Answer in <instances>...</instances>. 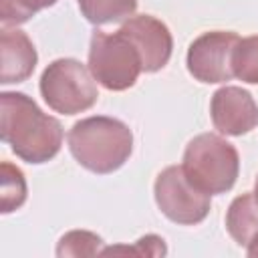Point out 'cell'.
<instances>
[{"mask_svg": "<svg viewBox=\"0 0 258 258\" xmlns=\"http://www.w3.org/2000/svg\"><path fill=\"white\" fill-rule=\"evenodd\" d=\"M0 58H2V71H0V83L12 85L26 81L38 62L36 48L28 34L18 28L4 26L0 34Z\"/></svg>", "mask_w": 258, "mask_h": 258, "instance_id": "30bf717a", "label": "cell"}, {"mask_svg": "<svg viewBox=\"0 0 258 258\" xmlns=\"http://www.w3.org/2000/svg\"><path fill=\"white\" fill-rule=\"evenodd\" d=\"M38 89L44 103L60 115L83 113L99 99L93 73L77 58L52 60L42 71Z\"/></svg>", "mask_w": 258, "mask_h": 258, "instance_id": "277c9868", "label": "cell"}, {"mask_svg": "<svg viewBox=\"0 0 258 258\" xmlns=\"http://www.w3.org/2000/svg\"><path fill=\"white\" fill-rule=\"evenodd\" d=\"M87 67L107 91H127L143 73L137 48L121 30L113 34L105 30L93 32Z\"/></svg>", "mask_w": 258, "mask_h": 258, "instance_id": "5b68a950", "label": "cell"}, {"mask_svg": "<svg viewBox=\"0 0 258 258\" xmlns=\"http://www.w3.org/2000/svg\"><path fill=\"white\" fill-rule=\"evenodd\" d=\"M234 77L248 85H258V34L238 40L232 54Z\"/></svg>", "mask_w": 258, "mask_h": 258, "instance_id": "5bb4252c", "label": "cell"}, {"mask_svg": "<svg viewBox=\"0 0 258 258\" xmlns=\"http://www.w3.org/2000/svg\"><path fill=\"white\" fill-rule=\"evenodd\" d=\"M0 135L12 153L26 163L50 161L62 145V125L46 115L28 95L4 91L0 95Z\"/></svg>", "mask_w": 258, "mask_h": 258, "instance_id": "6da1fadb", "label": "cell"}, {"mask_svg": "<svg viewBox=\"0 0 258 258\" xmlns=\"http://www.w3.org/2000/svg\"><path fill=\"white\" fill-rule=\"evenodd\" d=\"M0 194H2V204H0V212L2 214H10L14 210H18L24 202H26V179L24 173L12 165L10 161H2L0 165Z\"/></svg>", "mask_w": 258, "mask_h": 258, "instance_id": "4fadbf2b", "label": "cell"}, {"mask_svg": "<svg viewBox=\"0 0 258 258\" xmlns=\"http://www.w3.org/2000/svg\"><path fill=\"white\" fill-rule=\"evenodd\" d=\"M246 254H248L250 258H258V236L246 246Z\"/></svg>", "mask_w": 258, "mask_h": 258, "instance_id": "ac0fdd59", "label": "cell"}, {"mask_svg": "<svg viewBox=\"0 0 258 258\" xmlns=\"http://www.w3.org/2000/svg\"><path fill=\"white\" fill-rule=\"evenodd\" d=\"M167 252L163 238L155 236V234H147L143 238L137 240L135 246H111V248H103V256L107 254H137V256H163Z\"/></svg>", "mask_w": 258, "mask_h": 258, "instance_id": "e0dca14e", "label": "cell"}, {"mask_svg": "<svg viewBox=\"0 0 258 258\" xmlns=\"http://www.w3.org/2000/svg\"><path fill=\"white\" fill-rule=\"evenodd\" d=\"M153 196L159 212L181 226H196L206 220L212 196L189 181L181 165H169L155 177Z\"/></svg>", "mask_w": 258, "mask_h": 258, "instance_id": "8992f818", "label": "cell"}, {"mask_svg": "<svg viewBox=\"0 0 258 258\" xmlns=\"http://www.w3.org/2000/svg\"><path fill=\"white\" fill-rule=\"evenodd\" d=\"M103 252V238L89 230H71L60 236L56 244L58 258H81V256H97Z\"/></svg>", "mask_w": 258, "mask_h": 258, "instance_id": "9a60e30c", "label": "cell"}, {"mask_svg": "<svg viewBox=\"0 0 258 258\" xmlns=\"http://www.w3.org/2000/svg\"><path fill=\"white\" fill-rule=\"evenodd\" d=\"M181 167L194 185L210 196H220L234 187L240 173V155L224 137L200 133L185 145Z\"/></svg>", "mask_w": 258, "mask_h": 258, "instance_id": "3957f363", "label": "cell"}, {"mask_svg": "<svg viewBox=\"0 0 258 258\" xmlns=\"http://www.w3.org/2000/svg\"><path fill=\"white\" fill-rule=\"evenodd\" d=\"M240 36L232 30H210L200 34L187 48V73L208 85L226 83L234 77L232 54Z\"/></svg>", "mask_w": 258, "mask_h": 258, "instance_id": "52a82bcc", "label": "cell"}, {"mask_svg": "<svg viewBox=\"0 0 258 258\" xmlns=\"http://www.w3.org/2000/svg\"><path fill=\"white\" fill-rule=\"evenodd\" d=\"M81 14L95 26L125 22L137 10V0H77Z\"/></svg>", "mask_w": 258, "mask_h": 258, "instance_id": "7c38bea8", "label": "cell"}, {"mask_svg": "<svg viewBox=\"0 0 258 258\" xmlns=\"http://www.w3.org/2000/svg\"><path fill=\"white\" fill-rule=\"evenodd\" d=\"M54 4L56 0H0V20L4 26H16Z\"/></svg>", "mask_w": 258, "mask_h": 258, "instance_id": "2e32d148", "label": "cell"}, {"mask_svg": "<svg viewBox=\"0 0 258 258\" xmlns=\"http://www.w3.org/2000/svg\"><path fill=\"white\" fill-rule=\"evenodd\" d=\"M137 48L141 56L143 73H157L161 71L173 50V38L169 28L151 14H137L127 18L119 28Z\"/></svg>", "mask_w": 258, "mask_h": 258, "instance_id": "ba28073f", "label": "cell"}, {"mask_svg": "<svg viewBox=\"0 0 258 258\" xmlns=\"http://www.w3.org/2000/svg\"><path fill=\"white\" fill-rule=\"evenodd\" d=\"M67 143L77 163L99 175L117 171L133 153L129 125L107 115L77 121L67 133Z\"/></svg>", "mask_w": 258, "mask_h": 258, "instance_id": "7a4b0ae2", "label": "cell"}, {"mask_svg": "<svg viewBox=\"0 0 258 258\" xmlns=\"http://www.w3.org/2000/svg\"><path fill=\"white\" fill-rule=\"evenodd\" d=\"M254 196H256V200H258V177H256V181H254Z\"/></svg>", "mask_w": 258, "mask_h": 258, "instance_id": "d6986e66", "label": "cell"}, {"mask_svg": "<svg viewBox=\"0 0 258 258\" xmlns=\"http://www.w3.org/2000/svg\"><path fill=\"white\" fill-rule=\"evenodd\" d=\"M210 117L222 135L240 137L258 125V105L246 89L226 85L212 95Z\"/></svg>", "mask_w": 258, "mask_h": 258, "instance_id": "9c48e42d", "label": "cell"}, {"mask_svg": "<svg viewBox=\"0 0 258 258\" xmlns=\"http://www.w3.org/2000/svg\"><path fill=\"white\" fill-rule=\"evenodd\" d=\"M226 230L238 246H248L258 236V200L246 191L232 200L226 212Z\"/></svg>", "mask_w": 258, "mask_h": 258, "instance_id": "8fae6325", "label": "cell"}]
</instances>
